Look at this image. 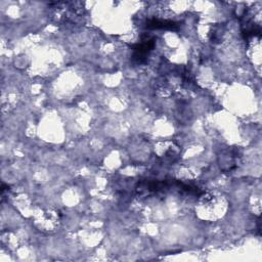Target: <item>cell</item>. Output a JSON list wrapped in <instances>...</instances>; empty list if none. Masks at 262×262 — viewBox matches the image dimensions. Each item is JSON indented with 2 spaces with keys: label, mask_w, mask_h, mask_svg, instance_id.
<instances>
[{
  "label": "cell",
  "mask_w": 262,
  "mask_h": 262,
  "mask_svg": "<svg viewBox=\"0 0 262 262\" xmlns=\"http://www.w3.org/2000/svg\"><path fill=\"white\" fill-rule=\"evenodd\" d=\"M154 47H155L154 38H149V37L143 38L139 43L131 46L133 50V55H132L133 59L138 63L144 62L148 53L152 50Z\"/></svg>",
  "instance_id": "obj_1"
},
{
  "label": "cell",
  "mask_w": 262,
  "mask_h": 262,
  "mask_svg": "<svg viewBox=\"0 0 262 262\" xmlns=\"http://www.w3.org/2000/svg\"><path fill=\"white\" fill-rule=\"evenodd\" d=\"M145 28L147 30H169V31H177L179 29V25L173 20L168 19H160V18H150L146 20Z\"/></svg>",
  "instance_id": "obj_2"
}]
</instances>
